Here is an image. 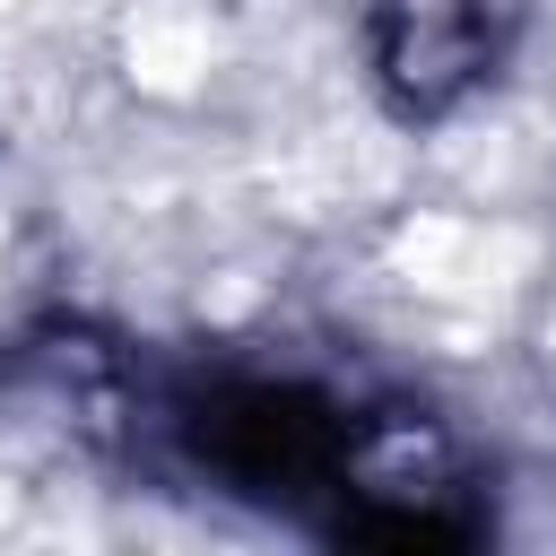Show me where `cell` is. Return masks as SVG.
I'll use <instances>...</instances> for the list:
<instances>
[{"mask_svg":"<svg viewBox=\"0 0 556 556\" xmlns=\"http://www.w3.org/2000/svg\"><path fill=\"white\" fill-rule=\"evenodd\" d=\"M356 434H365V400H339L304 374H261V365L148 374L139 365L122 443H148L165 469H182L208 495L330 530L356 469Z\"/></svg>","mask_w":556,"mask_h":556,"instance_id":"obj_1","label":"cell"},{"mask_svg":"<svg viewBox=\"0 0 556 556\" xmlns=\"http://www.w3.org/2000/svg\"><path fill=\"white\" fill-rule=\"evenodd\" d=\"M530 0H365V70L400 122L469 113L521 52Z\"/></svg>","mask_w":556,"mask_h":556,"instance_id":"obj_2","label":"cell"}]
</instances>
